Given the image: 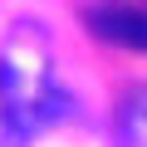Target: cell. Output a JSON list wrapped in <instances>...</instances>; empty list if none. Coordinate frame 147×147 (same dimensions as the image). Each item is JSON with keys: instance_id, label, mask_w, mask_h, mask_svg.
I'll use <instances>...</instances> for the list:
<instances>
[{"instance_id": "obj_3", "label": "cell", "mask_w": 147, "mask_h": 147, "mask_svg": "<svg viewBox=\"0 0 147 147\" xmlns=\"http://www.w3.org/2000/svg\"><path fill=\"white\" fill-rule=\"evenodd\" d=\"M127 142L132 147H147V103H137L127 113Z\"/></svg>"}, {"instance_id": "obj_2", "label": "cell", "mask_w": 147, "mask_h": 147, "mask_svg": "<svg viewBox=\"0 0 147 147\" xmlns=\"http://www.w3.org/2000/svg\"><path fill=\"white\" fill-rule=\"evenodd\" d=\"M88 30L123 49H147V5L137 0H98L88 5Z\"/></svg>"}, {"instance_id": "obj_1", "label": "cell", "mask_w": 147, "mask_h": 147, "mask_svg": "<svg viewBox=\"0 0 147 147\" xmlns=\"http://www.w3.org/2000/svg\"><path fill=\"white\" fill-rule=\"evenodd\" d=\"M69 88L59 84L39 25H15L0 44V123L10 137H34L69 113Z\"/></svg>"}]
</instances>
